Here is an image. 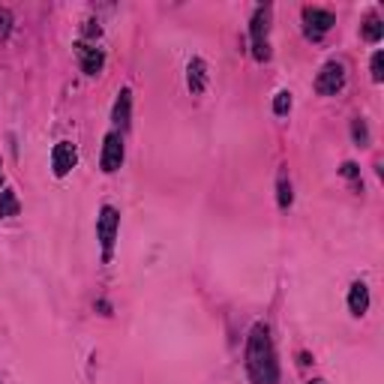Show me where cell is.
I'll return each instance as SVG.
<instances>
[{"instance_id": "cell-6", "label": "cell", "mask_w": 384, "mask_h": 384, "mask_svg": "<svg viewBox=\"0 0 384 384\" xmlns=\"http://www.w3.org/2000/svg\"><path fill=\"white\" fill-rule=\"evenodd\" d=\"M76 162H78L76 144H69V142L54 144V150H52V168H54V174H57V177H67L69 171L76 168Z\"/></svg>"}, {"instance_id": "cell-11", "label": "cell", "mask_w": 384, "mask_h": 384, "mask_svg": "<svg viewBox=\"0 0 384 384\" xmlns=\"http://www.w3.org/2000/svg\"><path fill=\"white\" fill-rule=\"evenodd\" d=\"M204 81H207V67H204V60H195L190 63V91L192 93H201L204 91Z\"/></svg>"}, {"instance_id": "cell-7", "label": "cell", "mask_w": 384, "mask_h": 384, "mask_svg": "<svg viewBox=\"0 0 384 384\" xmlns=\"http://www.w3.org/2000/svg\"><path fill=\"white\" fill-rule=\"evenodd\" d=\"M304 21H306V36H324L333 27V15L328 10H304Z\"/></svg>"}, {"instance_id": "cell-20", "label": "cell", "mask_w": 384, "mask_h": 384, "mask_svg": "<svg viewBox=\"0 0 384 384\" xmlns=\"http://www.w3.org/2000/svg\"><path fill=\"white\" fill-rule=\"evenodd\" d=\"M309 384H324V381H321V379H315V381H309Z\"/></svg>"}, {"instance_id": "cell-19", "label": "cell", "mask_w": 384, "mask_h": 384, "mask_svg": "<svg viewBox=\"0 0 384 384\" xmlns=\"http://www.w3.org/2000/svg\"><path fill=\"white\" fill-rule=\"evenodd\" d=\"M342 174H346V177H357V166H354V162H346V166H342Z\"/></svg>"}, {"instance_id": "cell-2", "label": "cell", "mask_w": 384, "mask_h": 384, "mask_svg": "<svg viewBox=\"0 0 384 384\" xmlns=\"http://www.w3.org/2000/svg\"><path fill=\"white\" fill-rule=\"evenodd\" d=\"M117 225H120V214L114 207H102L100 219H96V234H100L102 243V258L109 261L114 252V240H117Z\"/></svg>"}, {"instance_id": "cell-14", "label": "cell", "mask_w": 384, "mask_h": 384, "mask_svg": "<svg viewBox=\"0 0 384 384\" xmlns=\"http://www.w3.org/2000/svg\"><path fill=\"white\" fill-rule=\"evenodd\" d=\"M289 109H291V93H289V91L276 93V100H273V111L282 117V114H289Z\"/></svg>"}, {"instance_id": "cell-12", "label": "cell", "mask_w": 384, "mask_h": 384, "mask_svg": "<svg viewBox=\"0 0 384 384\" xmlns=\"http://www.w3.org/2000/svg\"><path fill=\"white\" fill-rule=\"evenodd\" d=\"M21 204H19V195H15V190H3L0 192V219L6 216H19Z\"/></svg>"}, {"instance_id": "cell-9", "label": "cell", "mask_w": 384, "mask_h": 384, "mask_svg": "<svg viewBox=\"0 0 384 384\" xmlns=\"http://www.w3.org/2000/svg\"><path fill=\"white\" fill-rule=\"evenodd\" d=\"M348 309L354 315H363L366 309H370V289H366L363 282H354L348 291Z\"/></svg>"}, {"instance_id": "cell-17", "label": "cell", "mask_w": 384, "mask_h": 384, "mask_svg": "<svg viewBox=\"0 0 384 384\" xmlns=\"http://www.w3.org/2000/svg\"><path fill=\"white\" fill-rule=\"evenodd\" d=\"M354 138H357V144H370V133H366L363 120H354Z\"/></svg>"}, {"instance_id": "cell-16", "label": "cell", "mask_w": 384, "mask_h": 384, "mask_svg": "<svg viewBox=\"0 0 384 384\" xmlns=\"http://www.w3.org/2000/svg\"><path fill=\"white\" fill-rule=\"evenodd\" d=\"M372 78H375V81L384 78V54H381V52L372 54Z\"/></svg>"}, {"instance_id": "cell-3", "label": "cell", "mask_w": 384, "mask_h": 384, "mask_svg": "<svg viewBox=\"0 0 384 384\" xmlns=\"http://www.w3.org/2000/svg\"><path fill=\"white\" fill-rule=\"evenodd\" d=\"M267 30H271V6H258L256 19H252V54H256V60H267L271 57Z\"/></svg>"}, {"instance_id": "cell-10", "label": "cell", "mask_w": 384, "mask_h": 384, "mask_svg": "<svg viewBox=\"0 0 384 384\" xmlns=\"http://www.w3.org/2000/svg\"><path fill=\"white\" fill-rule=\"evenodd\" d=\"M129 109H133V93L124 87V91H120V96H117V102H114V114H111L114 124H117L120 129L129 126Z\"/></svg>"}, {"instance_id": "cell-5", "label": "cell", "mask_w": 384, "mask_h": 384, "mask_svg": "<svg viewBox=\"0 0 384 384\" xmlns=\"http://www.w3.org/2000/svg\"><path fill=\"white\" fill-rule=\"evenodd\" d=\"M120 162H124V142H120L117 133H109V135H105V142H102V159H100V166H102L105 174H111V171L120 168Z\"/></svg>"}, {"instance_id": "cell-8", "label": "cell", "mask_w": 384, "mask_h": 384, "mask_svg": "<svg viewBox=\"0 0 384 384\" xmlns=\"http://www.w3.org/2000/svg\"><path fill=\"white\" fill-rule=\"evenodd\" d=\"M76 54L81 57V69H84L87 76H100V72H102L105 57H102L100 48H91L87 43H78L76 45Z\"/></svg>"}, {"instance_id": "cell-21", "label": "cell", "mask_w": 384, "mask_h": 384, "mask_svg": "<svg viewBox=\"0 0 384 384\" xmlns=\"http://www.w3.org/2000/svg\"><path fill=\"white\" fill-rule=\"evenodd\" d=\"M0 181H3V171H0Z\"/></svg>"}, {"instance_id": "cell-1", "label": "cell", "mask_w": 384, "mask_h": 384, "mask_svg": "<svg viewBox=\"0 0 384 384\" xmlns=\"http://www.w3.org/2000/svg\"><path fill=\"white\" fill-rule=\"evenodd\" d=\"M247 370L252 384H276L280 381V363L267 324H256L247 339Z\"/></svg>"}, {"instance_id": "cell-15", "label": "cell", "mask_w": 384, "mask_h": 384, "mask_svg": "<svg viewBox=\"0 0 384 384\" xmlns=\"http://www.w3.org/2000/svg\"><path fill=\"white\" fill-rule=\"evenodd\" d=\"M291 204V183L285 181V174H280V207H289Z\"/></svg>"}, {"instance_id": "cell-18", "label": "cell", "mask_w": 384, "mask_h": 384, "mask_svg": "<svg viewBox=\"0 0 384 384\" xmlns=\"http://www.w3.org/2000/svg\"><path fill=\"white\" fill-rule=\"evenodd\" d=\"M84 34L87 36H100V24H96V21H84Z\"/></svg>"}, {"instance_id": "cell-4", "label": "cell", "mask_w": 384, "mask_h": 384, "mask_svg": "<svg viewBox=\"0 0 384 384\" xmlns=\"http://www.w3.org/2000/svg\"><path fill=\"white\" fill-rule=\"evenodd\" d=\"M342 84H346V67L342 63H324V69L318 72L315 78V91L321 96H337L342 91Z\"/></svg>"}, {"instance_id": "cell-13", "label": "cell", "mask_w": 384, "mask_h": 384, "mask_svg": "<svg viewBox=\"0 0 384 384\" xmlns=\"http://www.w3.org/2000/svg\"><path fill=\"white\" fill-rule=\"evenodd\" d=\"M381 34H384V24H381V19H375V15H370V19H366V24H363V39H370V43H379Z\"/></svg>"}]
</instances>
